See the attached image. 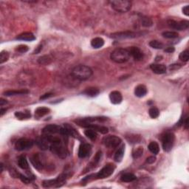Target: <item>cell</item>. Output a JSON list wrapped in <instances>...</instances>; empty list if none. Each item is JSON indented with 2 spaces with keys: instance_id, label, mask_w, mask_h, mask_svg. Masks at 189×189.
Listing matches in <instances>:
<instances>
[{
  "instance_id": "obj_1",
  "label": "cell",
  "mask_w": 189,
  "mask_h": 189,
  "mask_svg": "<svg viewBox=\"0 0 189 189\" xmlns=\"http://www.w3.org/2000/svg\"><path fill=\"white\" fill-rule=\"evenodd\" d=\"M92 75V70L86 65L80 64L75 67L72 70V76L74 78L79 81H86L89 79Z\"/></svg>"
},
{
  "instance_id": "obj_2",
  "label": "cell",
  "mask_w": 189,
  "mask_h": 189,
  "mask_svg": "<svg viewBox=\"0 0 189 189\" xmlns=\"http://www.w3.org/2000/svg\"><path fill=\"white\" fill-rule=\"evenodd\" d=\"M130 53L129 50L123 48H118L112 51L110 55L112 61L117 64H123L129 60Z\"/></svg>"
},
{
  "instance_id": "obj_3",
  "label": "cell",
  "mask_w": 189,
  "mask_h": 189,
  "mask_svg": "<svg viewBox=\"0 0 189 189\" xmlns=\"http://www.w3.org/2000/svg\"><path fill=\"white\" fill-rule=\"evenodd\" d=\"M110 4L112 8L118 13H127L131 7V2L128 0H113Z\"/></svg>"
},
{
  "instance_id": "obj_4",
  "label": "cell",
  "mask_w": 189,
  "mask_h": 189,
  "mask_svg": "<svg viewBox=\"0 0 189 189\" xmlns=\"http://www.w3.org/2000/svg\"><path fill=\"white\" fill-rule=\"evenodd\" d=\"M67 178V174H62L54 180H45L43 182L42 186L44 188H58L64 184Z\"/></svg>"
},
{
  "instance_id": "obj_5",
  "label": "cell",
  "mask_w": 189,
  "mask_h": 189,
  "mask_svg": "<svg viewBox=\"0 0 189 189\" xmlns=\"http://www.w3.org/2000/svg\"><path fill=\"white\" fill-rule=\"evenodd\" d=\"M50 149L53 154L62 159L66 158L69 154L67 149L63 145L62 142L52 143L50 146Z\"/></svg>"
},
{
  "instance_id": "obj_6",
  "label": "cell",
  "mask_w": 189,
  "mask_h": 189,
  "mask_svg": "<svg viewBox=\"0 0 189 189\" xmlns=\"http://www.w3.org/2000/svg\"><path fill=\"white\" fill-rule=\"evenodd\" d=\"M30 160L33 167L38 171H41L44 168L45 165V158L44 155L39 153L34 154L30 157Z\"/></svg>"
},
{
  "instance_id": "obj_7",
  "label": "cell",
  "mask_w": 189,
  "mask_h": 189,
  "mask_svg": "<svg viewBox=\"0 0 189 189\" xmlns=\"http://www.w3.org/2000/svg\"><path fill=\"white\" fill-rule=\"evenodd\" d=\"M175 136L172 132H168L163 136L162 142H163V150L166 152H168L171 150L173 145L174 143Z\"/></svg>"
},
{
  "instance_id": "obj_8",
  "label": "cell",
  "mask_w": 189,
  "mask_h": 189,
  "mask_svg": "<svg viewBox=\"0 0 189 189\" xmlns=\"http://www.w3.org/2000/svg\"><path fill=\"white\" fill-rule=\"evenodd\" d=\"M115 170V165L112 163H108L103 168L100 170L97 174H95V177L97 179H105L111 176Z\"/></svg>"
},
{
  "instance_id": "obj_9",
  "label": "cell",
  "mask_w": 189,
  "mask_h": 189,
  "mask_svg": "<svg viewBox=\"0 0 189 189\" xmlns=\"http://www.w3.org/2000/svg\"><path fill=\"white\" fill-rule=\"evenodd\" d=\"M34 142L31 139L20 138L16 141L15 144V149L17 151H24L31 149L33 147Z\"/></svg>"
},
{
  "instance_id": "obj_10",
  "label": "cell",
  "mask_w": 189,
  "mask_h": 189,
  "mask_svg": "<svg viewBox=\"0 0 189 189\" xmlns=\"http://www.w3.org/2000/svg\"><path fill=\"white\" fill-rule=\"evenodd\" d=\"M142 34L141 33L132 32V31H124V32H118L112 33L110 35V37L114 39H133L138 37Z\"/></svg>"
},
{
  "instance_id": "obj_11",
  "label": "cell",
  "mask_w": 189,
  "mask_h": 189,
  "mask_svg": "<svg viewBox=\"0 0 189 189\" xmlns=\"http://www.w3.org/2000/svg\"><path fill=\"white\" fill-rule=\"evenodd\" d=\"M121 139L115 135H109L104 137L103 143L104 145L108 148H116L121 143Z\"/></svg>"
},
{
  "instance_id": "obj_12",
  "label": "cell",
  "mask_w": 189,
  "mask_h": 189,
  "mask_svg": "<svg viewBox=\"0 0 189 189\" xmlns=\"http://www.w3.org/2000/svg\"><path fill=\"white\" fill-rule=\"evenodd\" d=\"M168 25L171 28L177 30H185L189 27V21L188 20H182L177 21L174 20H168Z\"/></svg>"
},
{
  "instance_id": "obj_13",
  "label": "cell",
  "mask_w": 189,
  "mask_h": 189,
  "mask_svg": "<svg viewBox=\"0 0 189 189\" xmlns=\"http://www.w3.org/2000/svg\"><path fill=\"white\" fill-rule=\"evenodd\" d=\"M92 151L91 145L89 143H82L80 145L79 150H78V157L80 158H85L90 154Z\"/></svg>"
},
{
  "instance_id": "obj_14",
  "label": "cell",
  "mask_w": 189,
  "mask_h": 189,
  "mask_svg": "<svg viewBox=\"0 0 189 189\" xmlns=\"http://www.w3.org/2000/svg\"><path fill=\"white\" fill-rule=\"evenodd\" d=\"M61 127H59L56 124H50V125H47L42 129L43 135H56L57 133L60 134Z\"/></svg>"
},
{
  "instance_id": "obj_15",
  "label": "cell",
  "mask_w": 189,
  "mask_h": 189,
  "mask_svg": "<svg viewBox=\"0 0 189 189\" xmlns=\"http://www.w3.org/2000/svg\"><path fill=\"white\" fill-rule=\"evenodd\" d=\"M60 135H62L64 137H68V136H72V137H76L78 134L76 131L73 128L67 124H64V127H61Z\"/></svg>"
},
{
  "instance_id": "obj_16",
  "label": "cell",
  "mask_w": 189,
  "mask_h": 189,
  "mask_svg": "<svg viewBox=\"0 0 189 189\" xmlns=\"http://www.w3.org/2000/svg\"><path fill=\"white\" fill-rule=\"evenodd\" d=\"M129 52L130 53V56H132L133 58L135 61H141L143 58V53L139 47H131L129 48Z\"/></svg>"
},
{
  "instance_id": "obj_17",
  "label": "cell",
  "mask_w": 189,
  "mask_h": 189,
  "mask_svg": "<svg viewBox=\"0 0 189 189\" xmlns=\"http://www.w3.org/2000/svg\"><path fill=\"white\" fill-rule=\"evenodd\" d=\"M109 99L112 104H120L123 100V96L119 91H112L109 94Z\"/></svg>"
},
{
  "instance_id": "obj_18",
  "label": "cell",
  "mask_w": 189,
  "mask_h": 189,
  "mask_svg": "<svg viewBox=\"0 0 189 189\" xmlns=\"http://www.w3.org/2000/svg\"><path fill=\"white\" fill-rule=\"evenodd\" d=\"M49 143L50 142L48 141V140L44 135L41 136L40 137H38V138L35 140V143L38 145L39 149L44 151L47 150L49 148Z\"/></svg>"
},
{
  "instance_id": "obj_19",
  "label": "cell",
  "mask_w": 189,
  "mask_h": 189,
  "mask_svg": "<svg viewBox=\"0 0 189 189\" xmlns=\"http://www.w3.org/2000/svg\"><path fill=\"white\" fill-rule=\"evenodd\" d=\"M151 70H152L154 73L157 75H162L166 72V67L164 64H154L150 65Z\"/></svg>"
},
{
  "instance_id": "obj_20",
  "label": "cell",
  "mask_w": 189,
  "mask_h": 189,
  "mask_svg": "<svg viewBox=\"0 0 189 189\" xmlns=\"http://www.w3.org/2000/svg\"><path fill=\"white\" fill-rule=\"evenodd\" d=\"M16 39H18V40H21V41H33L35 39V37L32 33L26 32V33H21V34L18 35V36L16 37Z\"/></svg>"
},
{
  "instance_id": "obj_21",
  "label": "cell",
  "mask_w": 189,
  "mask_h": 189,
  "mask_svg": "<svg viewBox=\"0 0 189 189\" xmlns=\"http://www.w3.org/2000/svg\"><path fill=\"white\" fill-rule=\"evenodd\" d=\"M147 94V89L145 87V86L141 84L136 86L135 90V94L137 97L138 98H143L144 97L145 94Z\"/></svg>"
},
{
  "instance_id": "obj_22",
  "label": "cell",
  "mask_w": 189,
  "mask_h": 189,
  "mask_svg": "<svg viewBox=\"0 0 189 189\" xmlns=\"http://www.w3.org/2000/svg\"><path fill=\"white\" fill-rule=\"evenodd\" d=\"M29 93V91L27 90H7L4 92L3 94L5 96H13V95H19V94H25Z\"/></svg>"
},
{
  "instance_id": "obj_23",
  "label": "cell",
  "mask_w": 189,
  "mask_h": 189,
  "mask_svg": "<svg viewBox=\"0 0 189 189\" xmlns=\"http://www.w3.org/2000/svg\"><path fill=\"white\" fill-rule=\"evenodd\" d=\"M53 61V58L50 55H44V56L39 57L38 59V62L41 65H47L50 64Z\"/></svg>"
},
{
  "instance_id": "obj_24",
  "label": "cell",
  "mask_w": 189,
  "mask_h": 189,
  "mask_svg": "<svg viewBox=\"0 0 189 189\" xmlns=\"http://www.w3.org/2000/svg\"><path fill=\"white\" fill-rule=\"evenodd\" d=\"M124 151H125V145H122L118 149V150L116 151L115 157H114V159H115L116 162L119 163L123 159V157L124 156Z\"/></svg>"
},
{
  "instance_id": "obj_25",
  "label": "cell",
  "mask_w": 189,
  "mask_h": 189,
  "mask_svg": "<svg viewBox=\"0 0 189 189\" xmlns=\"http://www.w3.org/2000/svg\"><path fill=\"white\" fill-rule=\"evenodd\" d=\"M91 45L94 49H99L104 45V40L100 37H96L91 41Z\"/></svg>"
},
{
  "instance_id": "obj_26",
  "label": "cell",
  "mask_w": 189,
  "mask_h": 189,
  "mask_svg": "<svg viewBox=\"0 0 189 189\" xmlns=\"http://www.w3.org/2000/svg\"><path fill=\"white\" fill-rule=\"evenodd\" d=\"M136 179H137V177L135 174H131V173H126V174H123L121 177V180L122 182H133V181L136 180Z\"/></svg>"
},
{
  "instance_id": "obj_27",
  "label": "cell",
  "mask_w": 189,
  "mask_h": 189,
  "mask_svg": "<svg viewBox=\"0 0 189 189\" xmlns=\"http://www.w3.org/2000/svg\"><path fill=\"white\" fill-rule=\"evenodd\" d=\"M140 21H141L142 26L145 27H149L152 26L153 25L152 20H151L150 18L145 16H140Z\"/></svg>"
},
{
  "instance_id": "obj_28",
  "label": "cell",
  "mask_w": 189,
  "mask_h": 189,
  "mask_svg": "<svg viewBox=\"0 0 189 189\" xmlns=\"http://www.w3.org/2000/svg\"><path fill=\"white\" fill-rule=\"evenodd\" d=\"M50 112V109L47 107H39L35 109V115L38 118H41L47 115Z\"/></svg>"
},
{
  "instance_id": "obj_29",
  "label": "cell",
  "mask_w": 189,
  "mask_h": 189,
  "mask_svg": "<svg viewBox=\"0 0 189 189\" xmlns=\"http://www.w3.org/2000/svg\"><path fill=\"white\" fill-rule=\"evenodd\" d=\"M18 165H19V166L21 168L24 169V170H26V169L29 168L28 162H27V159L25 156L19 157V159H18Z\"/></svg>"
},
{
  "instance_id": "obj_30",
  "label": "cell",
  "mask_w": 189,
  "mask_h": 189,
  "mask_svg": "<svg viewBox=\"0 0 189 189\" xmlns=\"http://www.w3.org/2000/svg\"><path fill=\"white\" fill-rule=\"evenodd\" d=\"M84 135H85L89 139L91 140V141H95L98 136V134L96 132V131H94V130L92 129H86L85 131H84Z\"/></svg>"
},
{
  "instance_id": "obj_31",
  "label": "cell",
  "mask_w": 189,
  "mask_h": 189,
  "mask_svg": "<svg viewBox=\"0 0 189 189\" xmlns=\"http://www.w3.org/2000/svg\"><path fill=\"white\" fill-rule=\"evenodd\" d=\"M148 148H149V150L151 151V153L154 154H157L159 151V145L157 144V143L156 142H151L149 143V145H148Z\"/></svg>"
},
{
  "instance_id": "obj_32",
  "label": "cell",
  "mask_w": 189,
  "mask_h": 189,
  "mask_svg": "<svg viewBox=\"0 0 189 189\" xmlns=\"http://www.w3.org/2000/svg\"><path fill=\"white\" fill-rule=\"evenodd\" d=\"M84 94H85L87 96H90V97H95L99 94V90L97 88L90 87L86 89L85 91L84 92Z\"/></svg>"
},
{
  "instance_id": "obj_33",
  "label": "cell",
  "mask_w": 189,
  "mask_h": 189,
  "mask_svg": "<svg viewBox=\"0 0 189 189\" xmlns=\"http://www.w3.org/2000/svg\"><path fill=\"white\" fill-rule=\"evenodd\" d=\"M15 116L18 119L24 120V119H28L30 118V112H15Z\"/></svg>"
},
{
  "instance_id": "obj_34",
  "label": "cell",
  "mask_w": 189,
  "mask_h": 189,
  "mask_svg": "<svg viewBox=\"0 0 189 189\" xmlns=\"http://www.w3.org/2000/svg\"><path fill=\"white\" fill-rule=\"evenodd\" d=\"M162 35L166 39H176L179 36V34L175 31H165L162 33Z\"/></svg>"
},
{
  "instance_id": "obj_35",
  "label": "cell",
  "mask_w": 189,
  "mask_h": 189,
  "mask_svg": "<svg viewBox=\"0 0 189 189\" xmlns=\"http://www.w3.org/2000/svg\"><path fill=\"white\" fill-rule=\"evenodd\" d=\"M149 46L154 49H157V50H161V49L163 48V43L157 40L151 41L150 42H149Z\"/></svg>"
},
{
  "instance_id": "obj_36",
  "label": "cell",
  "mask_w": 189,
  "mask_h": 189,
  "mask_svg": "<svg viewBox=\"0 0 189 189\" xmlns=\"http://www.w3.org/2000/svg\"><path fill=\"white\" fill-rule=\"evenodd\" d=\"M149 115L151 118L155 119L158 117L159 115V111L157 107H151L149 110Z\"/></svg>"
},
{
  "instance_id": "obj_37",
  "label": "cell",
  "mask_w": 189,
  "mask_h": 189,
  "mask_svg": "<svg viewBox=\"0 0 189 189\" xmlns=\"http://www.w3.org/2000/svg\"><path fill=\"white\" fill-rule=\"evenodd\" d=\"M102 156V152L101 151H98L97 154H96L95 156L94 157L93 160H92V162L91 163V165H90V166H92V167H95V165L98 164V163H99L100 158H101Z\"/></svg>"
},
{
  "instance_id": "obj_38",
  "label": "cell",
  "mask_w": 189,
  "mask_h": 189,
  "mask_svg": "<svg viewBox=\"0 0 189 189\" xmlns=\"http://www.w3.org/2000/svg\"><path fill=\"white\" fill-rule=\"evenodd\" d=\"M9 59V53L7 51H2L0 53V64H3Z\"/></svg>"
},
{
  "instance_id": "obj_39",
  "label": "cell",
  "mask_w": 189,
  "mask_h": 189,
  "mask_svg": "<svg viewBox=\"0 0 189 189\" xmlns=\"http://www.w3.org/2000/svg\"><path fill=\"white\" fill-rule=\"evenodd\" d=\"M179 58L180 59L181 61L184 62H187L189 60V52L188 50H184L183 52H182L180 54V56H179Z\"/></svg>"
},
{
  "instance_id": "obj_40",
  "label": "cell",
  "mask_w": 189,
  "mask_h": 189,
  "mask_svg": "<svg viewBox=\"0 0 189 189\" xmlns=\"http://www.w3.org/2000/svg\"><path fill=\"white\" fill-rule=\"evenodd\" d=\"M143 148L142 147H138L137 148L136 150H135L133 151L132 153V157L133 158L135 159H137V158H139L140 157L142 156V154H143Z\"/></svg>"
},
{
  "instance_id": "obj_41",
  "label": "cell",
  "mask_w": 189,
  "mask_h": 189,
  "mask_svg": "<svg viewBox=\"0 0 189 189\" xmlns=\"http://www.w3.org/2000/svg\"><path fill=\"white\" fill-rule=\"evenodd\" d=\"M29 50V47L26 46V45H19V46H18L16 48V51H18L19 53H25L28 51Z\"/></svg>"
},
{
  "instance_id": "obj_42",
  "label": "cell",
  "mask_w": 189,
  "mask_h": 189,
  "mask_svg": "<svg viewBox=\"0 0 189 189\" xmlns=\"http://www.w3.org/2000/svg\"><path fill=\"white\" fill-rule=\"evenodd\" d=\"M19 178H20L21 182L25 183V184H28V183L30 182L31 180H32V178H31V177H30V178H29L28 177L25 176V175H23V174L19 175Z\"/></svg>"
},
{
  "instance_id": "obj_43",
  "label": "cell",
  "mask_w": 189,
  "mask_h": 189,
  "mask_svg": "<svg viewBox=\"0 0 189 189\" xmlns=\"http://www.w3.org/2000/svg\"><path fill=\"white\" fill-rule=\"evenodd\" d=\"M155 161H156V157L154 156L149 157L146 159V163H149V164H152V163H154Z\"/></svg>"
},
{
  "instance_id": "obj_44",
  "label": "cell",
  "mask_w": 189,
  "mask_h": 189,
  "mask_svg": "<svg viewBox=\"0 0 189 189\" xmlns=\"http://www.w3.org/2000/svg\"><path fill=\"white\" fill-rule=\"evenodd\" d=\"M181 67V64H171L170 67H169V68H170V70H177V69L180 68Z\"/></svg>"
},
{
  "instance_id": "obj_45",
  "label": "cell",
  "mask_w": 189,
  "mask_h": 189,
  "mask_svg": "<svg viewBox=\"0 0 189 189\" xmlns=\"http://www.w3.org/2000/svg\"><path fill=\"white\" fill-rule=\"evenodd\" d=\"M182 13H184L186 16H189V5H186L183 7Z\"/></svg>"
},
{
  "instance_id": "obj_46",
  "label": "cell",
  "mask_w": 189,
  "mask_h": 189,
  "mask_svg": "<svg viewBox=\"0 0 189 189\" xmlns=\"http://www.w3.org/2000/svg\"><path fill=\"white\" fill-rule=\"evenodd\" d=\"M174 50H175L174 47H168V48L165 49V50L164 51H165V53H174Z\"/></svg>"
},
{
  "instance_id": "obj_47",
  "label": "cell",
  "mask_w": 189,
  "mask_h": 189,
  "mask_svg": "<svg viewBox=\"0 0 189 189\" xmlns=\"http://www.w3.org/2000/svg\"><path fill=\"white\" fill-rule=\"evenodd\" d=\"M52 95H53V94H51V93H47V94H44V95H42V96H41V97L40 98V99H41V100L46 99V98H48L51 97V96H52Z\"/></svg>"
},
{
  "instance_id": "obj_48",
  "label": "cell",
  "mask_w": 189,
  "mask_h": 189,
  "mask_svg": "<svg viewBox=\"0 0 189 189\" xmlns=\"http://www.w3.org/2000/svg\"><path fill=\"white\" fill-rule=\"evenodd\" d=\"M41 50H42V45H39V46L36 48V50H34L33 53H34V54H37V53H39Z\"/></svg>"
},
{
  "instance_id": "obj_49",
  "label": "cell",
  "mask_w": 189,
  "mask_h": 189,
  "mask_svg": "<svg viewBox=\"0 0 189 189\" xmlns=\"http://www.w3.org/2000/svg\"><path fill=\"white\" fill-rule=\"evenodd\" d=\"M7 103V101H6V100L3 99V98H1V100H0V106H2L4 104H6Z\"/></svg>"
},
{
  "instance_id": "obj_50",
  "label": "cell",
  "mask_w": 189,
  "mask_h": 189,
  "mask_svg": "<svg viewBox=\"0 0 189 189\" xmlns=\"http://www.w3.org/2000/svg\"><path fill=\"white\" fill-rule=\"evenodd\" d=\"M184 125H185V127H186V129H188V118H186V121L184 122Z\"/></svg>"
},
{
  "instance_id": "obj_51",
  "label": "cell",
  "mask_w": 189,
  "mask_h": 189,
  "mask_svg": "<svg viewBox=\"0 0 189 189\" xmlns=\"http://www.w3.org/2000/svg\"><path fill=\"white\" fill-rule=\"evenodd\" d=\"M6 111H7V109H3V108H2V109H1V116H2L5 113Z\"/></svg>"
}]
</instances>
